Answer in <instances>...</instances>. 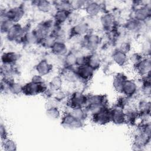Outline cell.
Wrapping results in <instances>:
<instances>
[{"mask_svg": "<svg viewBox=\"0 0 151 151\" xmlns=\"http://www.w3.org/2000/svg\"><path fill=\"white\" fill-rule=\"evenodd\" d=\"M9 90L14 94H18L22 91V87L19 84L17 83H11L9 84Z\"/></svg>", "mask_w": 151, "mask_h": 151, "instance_id": "cell-24", "label": "cell"}, {"mask_svg": "<svg viewBox=\"0 0 151 151\" xmlns=\"http://www.w3.org/2000/svg\"><path fill=\"white\" fill-rule=\"evenodd\" d=\"M93 71L94 70L92 68H91L88 65L85 64L80 65L77 70V74L78 76H79L81 78L84 80H87L93 76Z\"/></svg>", "mask_w": 151, "mask_h": 151, "instance_id": "cell-7", "label": "cell"}, {"mask_svg": "<svg viewBox=\"0 0 151 151\" xmlns=\"http://www.w3.org/2000/svg\"><path fill=\"white\" fill-rule=\"evenodd\" d=\"M137 70L141 74H146L147 73H149L150 70V60L145 59L141 60L136 64Z\"/></svg>", "mask_w": 151, "mask_h": 151, "instance_id": "cell-11", "label": "cell"}, {"mask_svg": "<svg viewBox=\"0 0 151 151\" xmlns=\"http://www.w3.org/2000/svg\"><path fill=\"white\" fill-rule=\"evenodd\" d=\"M113 58L114 61L120 65H123L127 60L126 54L118 50L114 52L113 55Z\"/></svg>", "mask_w": 151, "mask_h": 151, "instance_id": "cell-13", "label": "cell"}, {"mask_svg": "<svg viewBox=\"0 0 151 151\" xmlns=\"http://www.w3.org/2000/svg\"><path fill=\"white\" fill-rule=\"evenodd\" d=\"M53 53L57 55H63L67 52L65 45L61 42H55L51 47Z\"/></svg>", "mask_w": 151, "mask_h": 151, "instance_id": "cell-12", "label": "cell"}, {"mask_svg": "<svg viewBox=\"0 0 151 151\" xmlns=\"http://www.w3.org/2000/svg\"><path fill=\"white\" fill-rule=\"evenodd\" d=\"M47 116L52 120L58 119L60 116V113L57 107H50L47 109L46 111Z\"/></svg>", "mask_w": 151, "mask_h": 151, "instance_id": "cell-19", "label": "cell"}, {"mask_svg": "<svg viewBox=\"0 0 151 151\" xmlns=\"http://www.w3.org/2000/svg\"><path fill=\"white\" fill-rule=\"evenodd\" d=\"M3 146L4 150L7 151L15 150L17 149V146L14 141L9 139H6L4 140Z\"/></svg>", "mask_w": 151, "mask_h": 151, "instance_id": "cell-22", "label": "cell"}, {"mask_svg": "<svg viewBox=\"0 0 151 151\" xmlns=\"http://www.w3.org/2000/svg\"><path fill=\"white\" fill-rule=\"evenodd\" d=\"M149 11L148 9H146V8H142L137 9L135 13L134 16L136 19L140 20V21H143L146 19L149 15Z\"/></svg>", "mask_w": 151, "mask_h": 151, "instance_id": "cell-17", "label": "cell"}, {"mask_svg": "<svg viewBox=\"0 0 151 151\" xmlns=\"http://www.w3.org/2000/svg\"><path fill=\"white\" fill-rule=\"evenodd\" d=\"M137 114L133 111H129L127 113L125 114V122H127L129 123L133 124L135 122Z\"/></svg>", "mask_w": 151, "mask_h": 151, "instance_id": "cell-28", "label": "cell"}, {"mask_svg": "<svg viewBox=\"0 0 151 151\" xmlns=\"http://www.w3.org/2000/svg\"><path fill=\"white\" fill-rule=\"evenodd\" d=\"M87 97L80 92L73 94L68 100V105L72 109L81 108L86 103Z\"/></svg>", "mask_w": 151, "mask_h": 151, "instance_id": "cell-4", "label": "cell"}, {"mask_svg": "<svg viewBox=\"0 0 151 151\" xmlns=\"http://www.w3.org/2000/svg\"><path fill=\"white\" fill-rule=\"evenodd\" d=\"M22 28L19 25H13L8 32V37L9 39H15L19 38L22 33Z\"/></svg>", "mask_w": 151, "mask_h": 151, "instance_id": "cell-14", "label": "cell"}, {"mask_svg": "<svg viewBox=\"0 0 151 151\" xmlns=\"http://www.w3.org/2000/svg\"><path fill=\"white\" fill-rule=\"evenodd\" d=\"M37 6L39 10L42 12H47L50 8V4L47 1H40L38 2Z\"/></svg>", "mask_w": 151, "mask_h": 151, "instance_id": "cell-29", "label": "cell"}, {"mask_svg": "<svg viewBox=\"0 0 151 151\" xmlns=\"http://www.w3.org/2000/svg\"><path fill=\"white\" fill-rule=\"evenodd\" d=\"M150 103L147 102H142L140 105V109L141 112L144 113H147V112L149 113L150 111Z\"/></svg>", "mask_w": 151, "mask_h": 151, "instance_id": "cell-34", "label": "cell"}, {"mask_svg": "<svg viewBox=\"0 0 151 151\" xmlns=\"http://www.w3.org/2000/svg\"><path fill=\"white\" fill-rule=\"evenodd\" d=\"M137 86L136 83L132 80H126L124 83L122 87V92H123L126 96H132L136 91Z\"/></svg>", "mask_w": 151, "mask_h": 151, "instance_id": "cell-8", "label": "cell"}, {"mask_svg": "<svg viewBox=\"0 0 151 151\" xmlns=\"http://www.w3.org/2000/svg\"><path fill=\"white\" fill-rule=\"evenodd\" d=\"M17 55L14 52H8L2 55V61L5 64H10L17 60Z\"/></svg>", "mask_w": 151, "mask_h": 151, "instance_id": "cell-15", "label": "cell"}, {"mask_svg": "<svg viewBox=\"0 0 151 151\" xmlns=\"http://www.w3.org/2000/svg\"><path fill=\"white\" fill-rule=\"evenodd\" d=\"M111 120L116 124H121L125 122V114L123 109L117 107L110 111Z\"/></svg>", "mask_w": 151, "mask_h": 151, "instance_id": "cell-6", "label": "cell"}, {"mask_svg": "<svg viewBox=\"0 0 151 151\" xmlns=\"http://www.w3.org/2000/svg\"><path fill=\"white\" fill-rule=\"evenodd\" d=\"M126 80V78L123 73L117 74L114 77L113 82V85L115 90L118 91H122L123 86Z\"/></svg>", "mask_w": 151, "mask_h": 151, "instance_id": "cell-10", "label": "cell"}, {"mask_svg": "<svg viewBox=\"0 0 151 151\" xmlns=\"http://www.w3.org/2000/svg\"><path fill=\"white\" fill-rule=\"evenodd\" d=\"M12 26H13L12 22L10 21L7 19H4V21H1V31L8 32Z\"/></svg>", "mask_w": 151, "mask_h": 151, "instance_id": "cell-30", "label": "cell"}, {"mask_svg": "<svg viewBox=\"0 0 151 151\" xmlns=\"http://www.w3.org/2000/svg\"><path fill=\"white\" fill-rule=\"evenodd\" d=\"M86 11L90 15H96L100 11V6L98 4L95 2L90 3L86 7Z\"/></svg>", "mask_w": 151, "mask_h": 151, "instance_id": "cell-18", "label": "cell"}, {"mask_svg": "<svg viewBox=\"0 0 151 151\" xmlns=\"http://www.w3.org/2000/svg\"><path fill=\"white\" fill-rule=\"evenodd\" d=\"M87 27L86 24H79L77 25H76L74 28V32L76 34H83L84 33H86L87 31Z\"/></svg>", "mask_w": 151, "mask_h": 151, "instance_id": "cell-27", "label": "cell"}, {"mask_svg": "<svg viewBox=\"0 0 151 151\" xmlns=\"http://www.w3.org/2000/svg\"><path fill=\"white\" fill-rule=\"evenodd\" d=\"M63 76L64 77V78L68 81L72 82L75 81L77 80V77H78L77 73L70 70H68L64 71Z\"/></svg>", "mask_w": 151, "mask_h": 151, "instance_id": "cell-20", "label": "cell"}, {"mask_svg": "<svg viewBox=\"0 0 151 151\" xmlns=\"http://www.w3.org/2000/svg\"><path fill=\"white\" fill-rule=\"evenodd\" d=\"M31 81L36 83H43V79L41 77V76H40V75H35L32 77Z\"/></svg>", "mask_w": 151, "mask_h": 151, "instance_id": "cell-37", "label": "cell"}, {"mask_svg": "<svg viewBox=\"0 0 151 151\" xmlns=\"http://www.w3.org/2000/svg\"><path fill=\"white\" fill-rule=\"evenodd\" d=\"M101 23L104 27H105L106 28H110L113 23V20L112 17L110 15H104L101 18Z\"/></svg>", "mask_w": 151, "mask_h": 151, "instance_id": "cell-26", "label": "cell"}, {"mask_svg": "<svg viewBox=\"0 0 151 151\" xmlns=\"http://www.w3.org/2000/svg\"><path fill=\"white\" fill-rule=\"evenodd\" d=\"M86 65H88L93 70L99 67L100 65V60L97 56L94 55H91L88 58H86Z\"/></svg>", "mask_w": 151, "mask_h": 151, "instance_id": "cell-16", "label": "cell"}, {"mask_svg": "<svg viewBox=\"0 0 151 151\" xmlns=\"http://www.w3.org/2000/svg\"><path fill=\"white\" fill-rule=\"evenodd\" d=\"M138 27V23L136 21L131 20L127 22L126 24V28L130 31H134Z\"/></svg>", "mask_w": 151, "mask_h": 151, "instance_id": "cell-32", "label": "cell"}, {"mask_svg": "<svg viewBox=\"0 0 151 151\" xmlns=\"http://www.w3.org/2000/svg\"><path fill=\"white\" fill-rule=\"evenodd\" d=\"M24 15V11L19 7H15L9 9L5 13V17L11 22H17Z\"/></svg>", "mask_w": 151, "mask_h": 151, "instance_id": "cell-5", "label": "cell"}, {"mask_svg": "<svg viewBox=\"0 0 151 151\" xmlns=\"http://www.w3.org/2000/svg\"><path fill=\"white\" fill-rule=\"evenodd\" d=\"M45 90V87L42 83L30 82L22 87V92L25 95L33 96L42 93Z\"/></svg>", "mask_w": 151, "mask_h": 151, "instance_id": "cell-2", "label": "cell"}, {"mask_svg": "<svg viewBox=\"0 0 151 151\" xmlns=\"http://www.w3.org/2000/svg\"><path fill=\"white\" fill-rule=\"evenodd\" d=\"M131 60L132 62L137 64L139 61H140V56L137 54H133L131 57Z\"/></svg>", "mask_w": 151, "mask_h": 151, "instance_id": "cell-38", "label": "cell"}, {"mask_svg": "<svg viewBox=\"0 0 151 151\" xmlns=\"http://www.w3.org/2000/svg\"><path fill=\"white\" fill-rule=\"evenodd\" d=\"M73 111L71 114L74 116L76 118L80 120H82L84 119L86 117V113L81 108H77V109H73Z\"/></svg>", "mask_w": 151, "mask_h": 151, "instance_id": "cell-23", "label": "cell"}, {"mask_svg": "<svg viewBox=\"0 0 151 151\" xmlns=\"http://www.w3.org/2000/svg\"><path fill=\"white\" fill-rule=\"evenodd\" d=\"M50 85L51 86V88L52 90H57L60 89L62 85V81H61V78L60 77H54L51 80V81L50 83Z\"/></svg>", "mask_w": 151, "mask_h": 151, "instance_id": "cell-25", "label": "cell"}, {"mask_svg": "<svg viewBox=\"0 0 151 151\" xmlns=\"http://www.w3.org/2000/svg\"><path fill=\"white\" fill-rule=\"evenodd\" d=\"M52 68L51 65H50L47 61L42 60L37 65L36 69L39 75L45 76L48 74Z\"/></svg>", "mask_w": 151, "mask_h": 151, "instance_id": "cell-9", "label": "cell"}, {"mask_svg": "<svg viewBox=\"0 0 151 151\" xmlns=\"http://www.w3.org/2000/svg\"><path fill=\"white\" fill-rule=\"evenodd\" d=\"M99 42V37L96 35H91L88 38V42L90 45L94 47L97 45Z\"/></svg>", "mask_w": 151, "mask_h": 151, "instance_id": "cell-33", "label": "cell"}, {"mask_svg": "<svg viewBox=\"0 0 151 151\" xmlns=\"http://www.w3.org/2000/svg\"><path fill=\"white\" fill-rule=\"evenodd\" d=\"M93 122L98 124L103 125L111 120L110 110L103 106L97 112L93 114Z\"/></svg>", "mask_w": 151, "mask_h": 151, "instance_id": "cell-1", "label": "cell"}, {"mask_svg": "<svg viewBox=\"0 0 151 151\" xmlns=\"http://www.w3.org/2000/svg\"><path fill=\"white\" fill-rule=\"evenodd\" d=\"M68 11L58 9L55 14V19L58 22H63L67 19V18L68 17Z\"/></svg>", "mask_w": 151, "mask_h": 151, "instance_id": "cell-21", "label": "cell"}, {"mask_svg": "<svg viewBox=\"0 0 151 151\" xmlns=\"http://www.w3.org/2000/svg\"><path fill=\"white\" fill-rule=\"evenodd\" d=\"M130 48V44L129 43H123L120 46V50L119 51L123 52V53L126 54V52H127Z\"/></svg>", "mask_w": 151, "mask_h": 151, "instance_id": "cell-35", "label": "cell"}, {"mask_svg": "<svg viewBox=\"0 0 151 151\" xmlns=\"http://www.w3.org/2000/svg\"><path fill=\"white\" fill-rule=\"evenodd\" d=\"M7 134H8V133L5 126L1 124V136L2 139L5 140L7 139Z\"/></svg>", "mask_w": 151, "mask_h": 151, "instance_id": "cell-36", "label": "cell"}, {"mask_svg": "<svg viewBox=\"0 0 151 151\" xmlns=\"http://www.w3.org/2000/svg\"><path fill=\"white\" fill-rule=\"evenodd\" d=\"M61 124L65 128L76 129L81 127L82 123L81 120L76 118L71 113H67L63 117Z\"/></svg>", "mask_w": 151, "mask_h": 151, "instance_id": "cell-3", "label": "cell"}, {"mask_svg": "<svg viewBox=\"0 0 151 151\" xmlns=\"http://www.w3.org/2000/svg\"><path fill=\"white\" fill-rule=\"evenodd\" d=\"M77 58L73 54H69L66 58H65V63L68 65H73L77 63Z\"/></svg>", "mask_w": 151, "mask_h": 151, "instance_id": "cell-31", "label": "cell"}]
</instances>
